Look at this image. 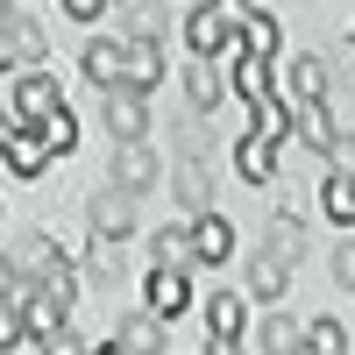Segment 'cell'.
<instances>
[{"label":"cell","mask_w":355,"mask_h":355,"mask_svg":"<svg viewBox=\"0 0 355 355\" xmlns=\"http://www.w3.org/2000/svg\"><path fill=\"white\" fill-rule=\"evenodd\" d=\"M107 128H114V142H142V128H150V107H142V93L114 85V93H107Z\"/></svg>","instance_id":"6da1fadb"},{"label":"cell","mask_w":355,"mask_h":355,"mask_svg":"<svg viewBox=\"0 0 355 355\" xmlns=\"http://www.w3.org/2000/svg\"><path fill=\"white\" fill-rule=\"evenodd\" d=\"M157 78H164V50H157L150 36H135V43L121 50V85H128V93H150Z\"/></svg>","instance_id":"7a4b0ae2"},{"label":"cell","mask_w":355,"mask_h":355,"mask_svg":"<svg viewBox=\"0 0 355 355\" xmlns=\"http://www.w3.org/2000/svg\"><path fill=\"white\" fill-rule=\"evenodd\" d=\"M227 36H234V21H227V15L214 8V0H206V8H199V15L185 21V43H192L199 57H220V50H227Z\"/></svg>","instance_id":"3957f363"},{"label":"cell","mask_w":355,"mask_h":355,"mask_svg":"<svg viewBox=\"0 0 355 355\" xmlns=\"http://www.w3.org/2000/svg\"><path fill=\"white\" fill-rule=\"evenodd\" d=\"M57 107H64V100H57V85H50L43 71H21V85H15V114H21V121H50Z\"/></svg>","instance_id":"277c9868"},{"label":"cell","mask_w":355,"mask_h":355,"mask_svg":"<svg viewBox=\"0 0 355 355\" xmlns=\"http://www.w3.org/2000/svg\"><path fill=\"white\" fill-rule=\"evenodd\" d=\"M192 256H199V263H227V256H234V227L214 220V214H199V220H192Z\"/></svg>","instance_id":"5b68a950"},{"label":"cell","mask_w":355,"mask_h":355,"mask_svg":"<svg viewBox=\"0 0 355 355\" xmlns=\"http://www.w3.org/2000/svg\"><path fill=\"white\" fill-rule=\"evenodd\" d=\"M114 178H121V192H142V185H157V157L142 150V142H114Z\"/></svg>","instance_id":"8992f818"},{"label":"cell","mask_w":355,"mask_h":355,"mask_svg":"<svg viewBox=\"0 0 355 355\" xmlns=\"http://www.w3.org/2000/svg\"><path fill=\"white\" fill-rule=\"evenodd\" d=\"M284 284H291V256L263 249V256L249 263V291H256V299H284Z\"/></svg>","instance_id":"52a82bcc"},{"label":"cell","mask_w":355,"mask_h":355,"mask_svg":"<svg viewBox=\"0 0 355 355\" xmlns=\"http://www.w3.org/2000/svg\"><path fill=\"white\" fill-rule=\"evenodd\" d=\"M234 93H242V107L270 100V57H242V50H234Z\"/></svg>","instance_id":"ba28073f"},{"label":"cell","mask_w":355,"mask_h":355,"mask_svg":"<svg viewBox=\"0 0 355 355\" xmlns=\"http://www.w3.org/2000/svg\"><path fill=\"white\" fill-rule=\"evenodd\" d=\"M185 306H192L185 270H157V277H150V313H157V320H171V313H185Z\"/></svg>","instance_id":"9c48e42d"},{"label":"cell","mask_w":355,"mask_h":355,"mask_svg":"<svg viewBox=\"0 0 355 355\" xmlns=\"http://www.w3.org/2000/svg\"><path fill=\"white\" fill-rule=\"evenodd\" d=\"M291 128H299V142H306V150H327V142L341 135V128H334V114L320 107V100H299V114H291Z\"/></svg>","instance_id":"30bf717a"},{"label":"cell","mask_w":355,"mask_h":355,"mask_svg":"<svg viewBox=\"0 0 355 355\" xmlns=\"http://www.w3.org/2000/svg\"><path fill=\"white\" fill-rule=\"evenodd\" d=\"M270 164H277V142H270V135H242V142H234V171H242V178H256V185H263Z\"/></svg>","instance_id":"8fae6325"},{"label":"cell","mask_w":355,"mask_h":355,"mask_svg":"<svg viewBox=\"0 0 355 355\" xmlns=\"http://www.w3.org/2000/svg\"><path fill=\"white\" fill-rule=\"evenodd\" d=\"M185 93H192V107H220V93H227V78H220V57H199V64L185 71Z\"/></svg>","instance_id":"7c38bea8"},{"label":"cell","mask_w":355,"mask_h":355,"mask_svg":"<svg viewBox=\"0 0 355 355\" xmlns=\"http://www.w3.org/2000/svg\"><path fill=\"white\" fill-rule=\"evenodd\" d=\"M206 327H214V341H242V327H249L242 299H234V291H220V299L206 306Z\"/></svg>","instance_id":"4fadbf2b"},{"label":"cell","mask_w":355,"mask_h":355,"mask_svg":"<svg viewBox=\"0 0 355 355\" xmlns=\"http://www.w3.org/2000/svg\"><path fill=\"white\" fill-rule=\"evenodd\" d=\"M8 263H15V270H28V277L43 284V277H50V270H57L64 256H57V249L43 242V234H28V242H15V256H8Z\"/></svg>","instance_id":"5bb4252c"},{"label":"cell","mask_w":355,"mask_h":355,"mask_svg":"<svg viewBox=\"0 0 355 355\" xmlns=\"http://www.w3.org/2000/svg\"><path fill=\"white\" fill-rule=\"evenodd\" d=\"M291 93L299 100H327V57H291Z\"/></svg>","instance_id":"9a60e30c"},{"label":"cell","mask_w":355,"mask_h":355,"mask_svg":"<svg viewBox=\"0 0 355 355\" xmlns=\"http://www.w3.org/2000/svg\"><path fill=\"white\" fill-rule=\"evenodd\" d=\"M242 57H277V21L270 15H242Z\"/></svg>","instance_id":"2e32d148"},{"label":"cell","mask_w":355,"mask_h":355,"mask_svg":"<svg viewBox=\"0 0 355 355\" xmlns=\"http://www.w3.org/2000/svg\"><path fill=\"white\" fill-rule=\"evenodd\" d=\"M85 78L114 93V85H121V43H93V50H85Z\"/></svg>","instance_id":"e0dca14e"},{"label":"cell","mask_w":355,"mask_h":355,"mask_svg":"<svg viewBox=\"0 0 355 355\" xmlns=\"http://www.w3.org/2000/svg\"><path fill=\"white\" fill-rule=\"evenodd\" d=\"M93 227H100V242H121V234H128V199L100 192V199H93Z\"/></svg>","instance_id":"ac0fdd59"},{"label":"cell","mask_w":355,"mask_h":355,"mask_svg":"<svg viewBox=\"0 0 355 355\" xmlns=\"http://www.w3.org/2000/svg\"><path fill=\"white\" fill-rule=\"evenodd\" d=\"M185 263H199V256H192V227L157 234V270H185Z\"/></svg>","instance_id":"d6986e66"},{"label":"cell","mask_w":355,"mask_h":355,"mask_svg":"<svg viewBox=\"0 0 355 355\" xmlns=\"http://www.w3.org/2000/svg\"><path fill=\"white\" fill-rule=\"evenodd\" d=\"M8 164H15V178H36V171L50 164V142H43V135H15V150H8Z\"/></svg>","instance_id":"ffe728a7"},{"label":"cell","mask_w":355,"mask_h":355,"mask_svg":"<svg viewBox=\"0 0 355 355\" xmlns=\"http://www.w3.org/2000/svg\"><path fill=\"white\" fill-rule=\"evenodd\" d=\"M121 348H128V355H164V334H157V313L128 320V327H121Z\"/></svg>","instance_id":"44dd1931"},{"label":"cell","mask_w":355,"mask_h":355,"mask_svg":"<svg viewBox=\"0 0 355 355\" xmlns=\"http://www.w3.org/2000/svg\"><path fill=\"white\" fill-rule=\"evenodd\" d=\"M8 36H15V71H21V64H36V57H43V28L28 21V15H15V21H8Z\"/></svg>","instance_id":"7402d4cb"},{"label":"cell","mask_w":355,"mask_h":355,"mask_svg":"<svg viewBox=\"0 0 355 355\" xmlns=\"http://www.w3.org/2000/svg\"><path fill=\"white\" fill-rule=\"evenodd\" d=\"M306 355H348L341 320H313V327H306Z\"/></svg>","instance_id":"603a6c76"},{"label":"cell","mask_w":355,"mask_h":355,"mask_svg":"<svg viewBox=\"0 0 355 355\" xmlns=\"http://www.w3.org/2000/svg\"><path fill=\"white\" fill-rule=\"evenodd\" d=\"M43 142H50V157H57V150L71 157V142H78V121H71V107H57L50 121H43Z\"/></svg>","instance_id":"cb8c5ba5"},{"label":"cell","mask_w":355,"mask_h":355,"mask_svg":"<svg viewBox=\"0 0 355 355\" xmlns=\"http://www.w3.org/2000/svg\"><path fill=\"white\" fill-rule=\"evenodd\" d=\"M256 135L284 142V135H291V107H284V100H263V107H256Z\"/></svg>","instance_id":"d4e9b609"},{"label":"cell","mask_w":355,"mask_h":355,"mask_svg":"<svg viewBox=\"0 0 355 355\" xmlns=\"http://www.w3.org/2000/svg\"><path fill=\"white\" fill-rule=\"evenodd\" d=\"M327 214L348 227L355 220V178H327Z\"/></svg>","instance_id":"484cf974"},{"label":"cell","mask_w":355,"mask_h":355,"mask_svg":"<svg viewBox=\"0 0 355 355\" xmlns=\"http://www.w3.org/2000/svg\"><path fill=\"white\" fill-rule=\"evenodd\" d=\"M28 341V320H21V306L15 299H0V348H21Z\"/></svg>","instance_id":"4316f807"},{"label":"cell","mask_w":355,"mask_h":355,"mask_svg":"<svg viewBox=\"0 0 355 355\" xmlns=\"http://www.w3.org/2000/svg\"><path fill=\"white\" fill-rule=\"evenodd\" d=\"M299 327H291V320H270V327H263V348H270V355H299Z\"/></svg>","instance_id":"83f0119b"},{"label":"cell","mask_w":355,"mask_h":355,"mask_svg":"<svg viewBox=\"0 0 355 355\" xmlns=\"http://www.w3.org/2000/svg\"><path fill=\"white\" fill-rule=\"evenodd\" d=\"M43 291H50V299H57V306L71 313V299H78V277H71V263H57V270L43 277Z\"/></svg>","instance_id":"f1b7e54d"},{"label":"cell","mask_w":355,"mask_h":355,"mask_svg":"<svg viewBox=\"0 0 355 355\" xmlns=\"http://www.w3.org/2000/svg\"><path fill=\"white\" fill-rule=\"evenodd\" d=\"M43 355H93V348H85L71 327H57V334H43Z\"/></svg>","instance_id":"f546056e"},{"label":"cell","mask_w":355,"mask_h":355,"mask_svg":"<svg viewBox=\"0 0 355 355\" xmlns=\"http://www.w3.org/2000/svg\"><path fill=\"white\" fill-rule=\"evenodd\" d=\"M327 157H334V171H341V178H355V142H348V135H334V142H327Z\"/></svg>","instance_id":"4dcf8cb0"},{"label":"cell","mask_w":355,"mask_h":355,"mask_svg":"<svg viewBox=\"0 0 355 355\" xmlns=\"http://www.w3.org/2000/svg\"><path fill=\"white\" fill-rule=\"evenodd\" d=\"M114 0H64V15H78V21H93V15H107Z\"/></svg>","instance_id":"1f68e13d"},{"label":"cell","mask_w":355,"mask_h":355,"mask_svg":"<svg viewBox=\"0 0 355 355\" xmlns=\"http://www.w3.org/2000/svg\"><path fill=\"white\" fill-rule=\"evenodd\" d=\"M178 192H185V206H206V178H199V171H185V185H178Z\"/></svg>","instance_id":"d6a6232c"},{"label":"cell","mask_w":355,"mask_h":355,"mask_svg":"<svg viewBox=\"0 0 355 355\" xmlns=\"http://www.w3.org/2000/svg\"><path fill=\"white\" fill-rule=\"evenodd\" d=\"M15 135H21V114H8V107H0V150H15Z\"/></svg>","instance_id":"836d02e7"},{"label":"cell","mask_w":355,"mask_h":355,"mask_svg":"<svg viewBox=\"0 0 355 355\" xmlns=\"http://www.w3.org/2000/svg\"><path fill=\"white\" fill-rule=\"evenodd\" d=\"M0 71H15V36H8V21H0Z\"/></svg>","instance_id":"e575fe53"},{"label":"cell","mask_w":355,"mask_h":355,"mask_svg":"<svg viewBox=\"0 0 355 355\" xmlns=\"http://www.w3.org/2000/svg\"><path fill=\"white\" fill-rule=\"evenodd\" d=\"M214 8H220V15L234 21V28H242V15H249V0H214Z\"/></svg>","instance_id":"d590c367"},{"label":"cell","mask_w":355,"mask_h":355,"mask_svg":"<svg viewBox=\"0 0 355 355\" xmlns=\"http://www.w3.org/2000/svg\"><path fill=\"white\" fill-rule=\"evenodd\" d=\"M8 291H15V263L0 256V299H8Z\"/></svg>","instance_id":"8d00e7d4"},{"label":"cell","mask_w":355,"mask_h":355,"mask_svg":"<svg viewBox=\"0 0 355 355\" xmlns=\"http://www.w3.org/2000/svg\"><path fill=\"white\" fill-rule=\"evenodd\" d=\"M341 277H348V284H355V249H341Z\"/></svg>","instance_id":"74e56055"},{"label":"cell","mask_w":355,"mask_h":355,"mask_svg":"<svg viewBox=\"0 0 355 355\" xmlns=\"http://www.w3.org/2000/svg\"><path fill=\"white\" fill-rule=\"evenodd\" d=\"M214 355H242V348H234V341H214Z\"/></svg>","instance_id":"f35d334b"},{"label":"cell","mask_w":355,"mask_h":355,"mask_svg":"<svg viewBox=\"0 0 355 355\" xmlns=\"http://www.w3.org/2000/svg\"><path fill=\"white\" fill-rule=\"evenodd\" d=\"M0 21H15V0H0Z\"/></svg>","instance_id":"ab89813d"},{"label":"cell","mask_w":355,"mask_h":355,"mask_svg":"<svg viewBox=\"0 0 355 355\" xmlns=\"http://www.w3.org/2000/svg\"><path fill=\"white\" fill-rule=\"evenodd\" d=\"M100 355H128V348H121V341H114V348H100Z\"/></svg>","instance_id":"60d3db41"}]
</instances>
